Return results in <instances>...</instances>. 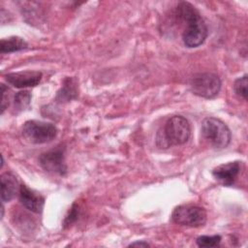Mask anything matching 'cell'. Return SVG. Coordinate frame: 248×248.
<instances>
[{"label":"cell","instance_id":"obj_1","mask_svg":"<svg viewBox=\"0 0 248 248\" xmlns=\"http://www.w3.org/2000/svg\"><path fill=\"white\" fill-rule=\"evenodd\" d=\"M176 16L187 25L182 33V41L187 47L201 46L207 37V27L199 11L189 2H179Z\"/></svg>","mask_w":248,"mask_h":248},{"label":"cell","instance_id":"obj_2","mask_svg":"<svg viewBox=\"0 0 248 248\" xmlns=\"http://www.w3.org/2000/svg\"><path fill=\"white\" fill-rule=\"evenodd\" d=\"M191 128L188 120L181 115H174L166 122L163 132L158 133L157 144L161 148L180 145L189 140Z\"/></svg>","mask_w":248,"mask_h":248},{"label":"cell","instance_id":"obj_3","mask_svg":"<svg viewBox=\"0 0 248 248\" xmlns=\"http://www.w3.org/2000/svg\"><path fill=\"white\" fill-rule=\"evenodd\" d=\"M202 134L216 148L227 147L232 139L229 127L216 117H206L202 123Z\"/></svg>","mask_w":248,"mask_h":248},{"label":"cell","instance_id":"obj_4","mask_svg":"<svg viewBox=\"0 0 248 248\" xmlns=\"http://www.w3.org/2000/svg\"><path fill=\"white\" fill-rule=\"evenodd\" d=\"M22 135L24 139L35 144L49 142L57 135V129L52 123L39 121V120H28L23 124Z\"/></svg>","mask_w":248,"mask_h":248},{"label":"cell","instance_id":"obj_5","mask_svg":"<svg viewBox=\"0 0 248 248\" xmlns=\"http://www.w3.org/2000/svg\"><path fill=\"white\" fill-rule=\"evenodd\" d=\"M190 87L195 95L211 99L219 93L221 80L219 77L213 73H200L191 78Z\"/></svg>","mask_w":248,"mask_h":248},{"label":"cell","instance_id":"obj_6","mask_svg":"<svg viewBox=\"0 0 248 248\" xmlns=\"http://www.w3.org/2000/svg\"><path fill=\"white\" fill-rule=\"evenodd\" d=\"M171 219L175 224L181 226L201 227L206 222V211L198 205H179L174 208Z\"/></svg>","mask_w":248,"mask_h":248},{"label":"cell","instance_id":"obj_7","mask_svg":"<svg viewBox=\"0 0 248 248\" xmlns=\"http://www.w3.org/2000/svg\"><path fill=\"white\" fill-rule=\"evenodd\" d=\"M39 162L41 167L47 172L65 175L67 173V165L65 163V148L57 146L54 149L43 153Z\"/></svg>","mask_w":248,"mask_h":248},{"label":"cell","instance_id":"obj_8","mask_svg":"<svg viewBox=\"0 0 248 248\" xmlns=\"http://www.w3.org/2000/svg\"><path fill=\"white\" fill-rule=\"evenodd\" d=\"M5 79L8 83L16 88L34 87L41 81L42 73L37 71L10 73L5 76Z\"/></svg>","mask_w":248,"mask_h":248},{"label":"cell","instance_id":"obj_9","mask_svg":"<svg viewBox=\"0 0 248 248\" xmlns=\"http://www.w3.org/2000/svg\"><path fill=\"white\" fill-rule=\"evenodd\" d=\"M18 196L21 204L29 211L34 213H41L43 211L45 204L44 197L28 188L26 185H20Z\"/></svg>","mask_w":248,"mask_h":248},{"label":"cell","instance_id":"obj_10","mask_svg":"<svg viewBox=\"0 0 248 248\" xmlns=\"http://www.w3.org/2000/svg\"><path fill=\"white\" fill-rule=\"evenodd\" d=\"M240 171V163L238 161L230 162L216 167L212 170V174L216 180L221 182L223 185L231 186L233 184L235 178Z\"/></svg>","mask_w":248,"mask_h":248},{"label":"cell","instance_id":"obj_11","mask_svg":"<svg viewBox=\"0 0 248 248\" xmlns=\"http://www.w3.org/2000/svg\"><path fill=\"white\" fill-rule=\"evenodd\" d=\"M2 202H10L19 192L18 181L11 172H4L0 177Z\"/></svg>","mask_w":248,"mask_h":248},{"label":"cell","instance_id":"obj_12","mask_svg":"<svg viewBox=\"0 0 248 248\" xmlns=\"http://www.w3.org/2000/svg\"><path fill=\"white\" fill-rule=\"evenodd\" d=\"M26 47H27V43L22 38L17 36L2 39L0 42V51L2 53L15 52V51L25 49Z\"/></svg>","mask_w":248,"mask_h":248},{"label":"cell","instance_id":"obj_13","mask_svg":"<svg viewBox=\"0 0 248 248\" xmlns=\"http://www.w3.org/2000/svg\"><path fill=\"white\" fill-rule=\"evenodd\" d=\"M76 79L73 78H67L64 80L63 87L57 94V100L62 101H71L77 97V87H76Z\"/></svg>","mask_w":248,"mask_h":248},{"label":"cell","instance_id":"obj_14","mask_svg":"<svg viewBox=\"0 0 248 248\" xmlns=\"http://www.w3.org/2000/svg\"><path fill=\"white\" fill-rule=\"evenodd\" d=\"M31 101V94L27 90L19 91L16 94L14 98V107L16 111L24 110L29 107Z\"/></svg>","mask_w":248,"mask_h":248},{"label":"cell","instance_id":"obj_15","mask_svg":"<svg viewBox=\"0 0 248 248\" xmlns=\"http://www.w3.org/2000/svg\"><path fill=\"white\" fill-rule=\"evenodd\" d=\"M222 240L221 235H201L197 238L196 242L200 247H215L220 244Z\"/></svg>","mask_w":248,"mask_h":248},{"label":"cell","instance_id":"obj_16","mask_svg":"<svg viewBox=\"0 0 248 248\" xmlns=\"http://www.w3.org/2000/svg\"><path fill=\"white\" fill-rule=\"evenodd\" d=\"M247 84H248L247 75H244L243 77L238 78L237 79H235L233 83V90L235 94L244 100H247Z\"/></svg>","mask_w":248,"mask_h":248},{"label":"cell","instance_id":"obj_17","mask_svg":"<svg viewBox=\"0 0 248 248\" xmlns=\"http://www.w3.org/2000/svg\"><path fill=\"white\" fill-rule=\"evenodd\" d=\"M78 206L76 204H74L72 206V208L70 209L69 215L64 220V226H70L73 222H75L77 220V218H78Z\"/></svg>","mask_w":248,"mask_h":248},{"label":"cell","instance_id":"obj_18","mask_svg":"<svg viewBox=\"0 0 248 248\" xmlns=\"http://www.w3.org/2000/svg\"><path fill=\"white\" fill-rule=\"evenodd\" d=\"M8 87L5 86V84H1V92H2V98H1V113L4 112L6 107L8 106V100H9V96L8 95Z\"/></svg>","mask_w":248,"mask_h":248},{"label":"cell","instance_id":"obj_19","mask_svg":"<svg viewBox=\"0 0 248 248\" xmlns=\"http://www.w3.org/2000/svg\"><path fill=\"white\" fill-rule=\"evenodd\" d=\"M130 247L131 246H143V247H147L149 246V244L147 242H143V241H138V242H133L129 245Z\"/></svg>","mask_w":248,"mask_h":248}]
</instances>
